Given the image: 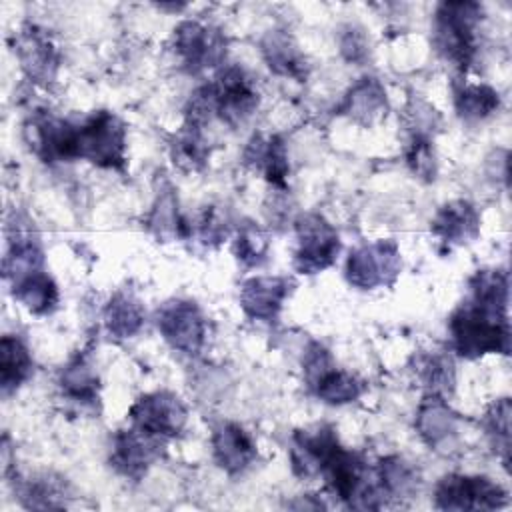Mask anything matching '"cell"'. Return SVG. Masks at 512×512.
I'll return each instance as SVG.
<instances>
[{
	"mask_svg": "<svg viewBox=\"0 0 512 512\" xmlns=\"http://www.w3.org/2000/svg\"><path fill=\"white\" fill-rule=\"evenodd\" d=\"M374 480L384 504L410 498L420 484L418 470L400 456L382 458L374 468Z\"/></svg>",
	"mask_w": 512,
	"mask_h": 512,
	"instance_id": "cell-19",
	"label": "cell"
},
{
	"mask_svg": "<svg viewBox=\"0 0 512 512\" xmlns=\"http://www.w3.org/2000/svg\"><path fill=\"white\" fill-rule=\"evenodd\" d=\"M306 384L316 394V398L332 406L354 402L364 392L362 380H358L354 374L346 370L336 368L332 360L326 366H322L310 380H306Z\"/></svg>",
	"mask_w": 512,
	"mask_h": 512,
	"instance_id": "cell-20",
	"label": "cell"
},
{
	"mask_svg": "<svg viewBox=\"0 0 512 512\" xmlns=\"http://www.w3.org/2000/svg\"><path fill=\"white\" fill-rule=\"evenodd\" d=\"M244 162L252 170H258L272 186L286 188V176L290 172V166L286 144L280 136H252L244 150Z\"/></svg>",
	"mask_w": 512,
	"mask_h": 512,
	"instance_id": "cell-17",
	"label": "cell"
},
{
	"mask_svg": "<svg viewBox=\"0 0 512 512\" xmlns=\"http://www.w3.org/2000/svg\"><path fill=\"white\" fill-rule=\"evenodd\" d=\"M454 104L464 122H480L500 108V96L488 84H462L454 92Z\"/></svg>",
	"mask_w": 512,
	"mask_h": 512,
	"instance_id": "cell-27",
	"label": "cell"
},
{
	"mask_svg": "<svg viewBox=\"0 0 512 512\" xmlns=\"http://www.w3.org/2000/svg\"><path fill=\"white\" fill-rule=\"evenodd\" d=\"M62 394L82 406H94L98 402V376L92 370L86 356L74 358L60 374Z\"/></svg>",
	"mask_w": 512,
	"mask_h": 512,
	"instance_id": "cell-26",
	"label": "cell"
},
{
	"mask_svg": "<svg viewBox=\"0 0 512 512\" xmlns=\"http://www.w3.org/2000/svg\"><path fill=\"white\" fill-rule=\"evenodd\" d=\"M336 228L320 214H304L296 222L294 268L300 274H318L334 264L340 254Z\"/></svg>",
	"mask_w": 512,
	"mask_h": 512,
	"instance_id": "cell-7",
	"label": "cell"
},
{
	"mask_svg": "<svg viewBox=\"0 0 512 512\" xmlns=\"http://www.w3.org/2000/svg\"><path fill=\"white\" fill-rule=\"evenodd\" d=\"M484 430L486 436L508 466L510 460V400L500 398L496 400L484 414Z\"/></svg>",
	"mask_w": 512,
	"mask_h": 512,
	"instance_id": "cell-31",
	"label": "cell"
},
{
	"mask_svg": "<svg viewBox=\"0 0 512 512\" xmlns=\"http://www.w3.org/2000/svg\"><path fill=\"white\" fill-rule=\"evenodd\" d=\"M416 430L430 448L448 450L458 434V414L442 394L428 392L416 414Z\"/></svg>",
	"mask_w": 512,
	"mask_h": 512,
	"instance_id": "cell-16",
	"label": "cell"
},
{
	"mask_svg": "<svg viewBox=\"0 0 512 512\" xmlns=\"http://www.w3.org/2000/svg\"><path fill=\"white\" fill-rule=\"evenodd\" d=\"M292 286L294 282L288 276L248 278L240 288V306L252 320L276 322Z\"/></svg>",
	"mask_w": 512,
	"mask_h": 512,
	"instance_id": "cell-13",
	"label": "cell"
},
{
	"mask_svg": "<svg viewBox=\"0 0 512 512\" xmlns=\"http://www.w3.org/2000/svg\"><path fill=\"white\" fill-rule=\"evenodd\" d=\"M416 376L432 394H446L454 388V366L452 360L438 352L418 354L416 358Z\"/></svg>",
	"mask_w": 512,
	"mask_h": 512,
	"instance_id": "cell-30",
	"label": "cell"
},
{
	"mask_svg": "<svg viewBox=\"0 0 512 512\" xmlns=\"http://www.w3.org/2000/svg\"><path fill=\"white\" fill-rule=\"evenodd\" d=\"M144 306L128 290H118L104 308L106 330L114 338H132L144 326Z\"/></svg>",
	"mask_w": 512,
	"mask_h": 512,
	"instance_id": "cell-23",
	"label": "cell"
},
{
	"mask_svg": "<svg viewBox=\"0 0 512 512\" xmlns=\"http://www.w3.org/2000/svg\"><path fill=\"white\" fill-rule=\"evenodd\" d=\"M262 54L272 72L296 80L306 78V60L292 42V38L284 32H270L262 40Z\"/></svg>",
	"mask_w": 512,
	"mask_h": 512,
	"instance_id": "cell-24",
	"label": "cell"
},
{
	"mask_svg": "<svg viewBox=\"0 0 512 512\" xmlns=\"http://www.w3.org/2000/svg\"><path fill=\"white\" fill-rule=\"evenodd\" d=\"M14 54L30 80L38 84L54 80L60 66V52L48 30L34 24L22 26L14 36Z\"/></svg>",
	"mask_w": 512,
	"mask_h": 512,
	"instance_id": "cell-12",
	"label": "cell"
},
{
	"mask_svg": "<svg viewBox=\"0 0 512 512\" xmlns=\"http://www.w3.org/2000/svg\"><path fill=\"white\" fill-rule=\"evenodd\" d=\"M388 110V98L386 90L380 84L378 78L364 76L360 78L346 94L340 112L350 116L354 122L370 126L378 122L382 116H386Z\"/></svg>",
	"mask_w": 512,
	"mask_h": 512,
	"instance_id": "cell-18",
	"label": "cell"
},
{
	"mask_svg": "<svg viewBox=\"0 0 512 512\" xmlns=\"http://www.w3.org/2000/svg\"><path fill=\"white\" fill-rule=\"evenodd\" d=\"M228 218L216 206L204 208L194 222H186V238H196L202 246H218L228 236Z\"/></svg>",
	"mask_w": 512,
	"mask_h": 512,
	"instance_id": "cell-33",
	"label": "cell"
},
{
	"mask_svg": "<svg viewBox=\"0 0 512 512\" xmlns=\"http://www.w3.org/2000/svg\"><path fill=\"white\" fill-rule=\"evenodd\" d=\"M128 416L134 428L156 438L168 440L176 438L184 430L188 410L176 394L168 390H158L140 396L132 404Z\"/></svg>",
	"mask_w": 512,
	"mask_h": 512,
	"instance_id": "cell-9",
	"label": "cell"
},
{
	"mask_svg": "<svg viewBox=\"0 0 512 512\" xmlns=\"http://www.w3.org/2000/svg\"><path fill=\"white\" fill-rule=\"evenodd\" d=\"M148 228L164 242L170 238H186V220L178 212V196L174 194V188L166 186L158 192L148 216Z\"/></svg>",
	"mask_w": 512,
	"mask_h": 512,
	"instance_id": "cell-28",
	"label": "cell"
},
{
	"mask_svg": "<svg viewBox=\"0 0 512 512\" xmlns=\"http://www.w3.org/2000/svg\"><path fill=\"white\" fill-rule=\"evenodd\" d=\"M74 158L88 160L100 168L122 170L126 162V126L108 112L98 110L82 124H74Z\"/></svg>",
	"mask_w": 512,
	"mask_h": 512,
	"instance_id": "cell-4",
	"label": "cell"
},
{
	"mask_svg": "<svg viewBox=\"0 0 512 512\" xmlns=\"http://www.w3.org/2000/svg\"><path fill=\"white\" fill-rule=\"evenodd\" d=\"M174 52L190 72H202L218 66L226 56V38L222 30L198 20H184L174 28Z\"/></svg>",
	"mask_w": 512,
	"mask_h": 512,
	"instance_id": "cell-10",
	"label": "cell"
},
{
	"mask_svg": "<svg viewBox=\"0 0 512 512\" xmlns=\"http://www.w3.org/2000/svg\"><path fill=\"white\" fill-rule=\"evenodd\" d=\"M430 230L440 240V244L450 250L478 238L480 214L472 202L454 200L436 212Z\"/></svg>",
	"mask_w": 512,
	"mask_h": 512,
	"instance_id": "cell-15",
	"label": "cell"
},
{
	"mask_svg": "<svg viewBox=\"0 0 512 512\" xmlns=\"http://www.w3.org/2000/svg\"><path fill=\"white\" fill-rule=\"evenodd\" d=\"M170 154L178 168L186 172L200 170L210 156V148L202 126L194 122H184V126L170 144Z\"/></svg>",
	"mask_w": 512,
	"mask_h": 512,
	"instance_id": "cell-25",
	"label": "cell"
},
{
	"mask_svg": "<svg viewBox=\"0 0 512 512\" xmlns=\"http://www.w3.org/2000/svg\"><path fill=\"white\" fill-rule=\"evenodd\" d=\"M34 372V360L26 342L16 334H4L0 340V388L2 396L16 392Z\"/></svg>",
	"mask_w": 512,
	"mask_h": 512,
	"instance_id": "cell-21",
	"label": "cell"
},
{
	"mask_svg": "<svg viewBox=\"0 0 512 512\" xmlns=\"http://www.w3.org/2000/svg\"><path fill=\"white\" fill-rule=\"evenodd\" d=\"M268 236L252 222H246L238 228L236 240H234V254L238 262L246 268L262 266L268 258Z\"/></svg>",
	"mask_w": 512,
	"mask_h": 512,
	"instance_id": "cell-32",
	"label": "cell"
},
{
	"mask_svg": "<svg viewBox=\"0 0 512 512\" xmlns=\"http://www.w3.org/2000/svg\"><path fill=\"white\" fill-rule=\"evenodd\" d=\"M18 498L26 508H64L68 502V490L64 480L50 474L34 476L18 486Z\"/></svg>",
	"mask_w": 512,
	"mask_h": 512,
	"instance_id": "cell-29",
	"label": "cell"
},
{
	"mask_svg": "<svg viewBox=\"0 0 512 512\" xmlns=\"http://www.w3.org/2000/svg\"><path fill=\"white\" fill-rule=\"evenodd\" d=\"M508 504L506 490L486 476L448 474L434 490L438 510H498Z\"/></svg>",
	"mask_w": 512,
	"mask_h": 512,
	"instance_id": "cell-6",
	"label": "cell"
},
{
	"mask_svg": "<svg viewBox=\"0 0 512 512\" xmlns=\"http://www.w3.org/2000/svg\"><path fill=\"white\" fill-rule=\"evenodd\" d=\"M212 454L216 464L234 476L254 464L258 450L252 436L240 424L222 422L212 432Z\"/></svg>",
	"mask_w": 512,
	"mask_h": 512,
	"instance_id": "cell-14",
	"label": "cell"
},
{
	"mask_svg": "<svg viewBox=\"0 0 512 512\" xmlns=\"http://www.w3.org/2000/svg\"><path fill=\"white\" fill-rule=\"evenodd\" d=\"M482 6L478 2H442L434 14V46L440 56L466 72L478 54V26Z\"/></svg>",
	"mask_w": 512,
	"mask_h": 512,
	"instance_id": "cell-3",
	"label": "cell"
},
{
	"mask_svg": "<svg viewBox=\"0 0 512 512\" xmlns=\"http://www.w3.org/2000/svg\"><path fill=\"white\" fill-rule=\"evenodd\" d=\"M406 162L418 178H424V180L436 178V156H434V148L430 144L428 134H412L406 150Z\"/></svg>",
	"mask_w": 512,
	"mask_h": 512,
	"instance_id": "cell-34",
	"label": "cell"
},
{
	"mask_svg": "<svg viewBox=\"0 0 512 512\" xmlns=\"http://www.w3.org/2000/svg\"><path fill=\"white\" fill-rule=\"evenodd\" d=\"M10 290H12V296L24 308H28L32 314H38V316L52 314L60 300L58 286L44 268L14 280L10 284Z\"/></svg>",
	"mask_w": 512,
	"mask_h": 512,
	"instance_id": "cell-22",
	"label": "cell"
},
{
	"mask_svg": "<svg viewBox=\"0 0 512 512\" xmlns=\"http://www.w3.org/2000/svg\"><path fill=\"white\" fill-rule=\"evenodd\" d=\"M156 326L166 344L182 354H198L206 344V318L192 300L174 298L156 310Z\"/></svg>",
	"mask_w": 512,
	"mask_h": 512,
	"instance_id": "cell-8",
	"label": "cell"
},
{
	"mask_svg": "<svg viewBox=\"0 0 512 512\" xmlns=\"http://www.w3.org/2000/svg\"><path fill=\"white\" fill-rule=\"evenodd\" d=\"M470 296L452 312L448 330L462 358L510 352L508 272L482 268L468 280Z\"/></svg>",
	"mask_w": 512,
	"mask_h": 512,
	"instance_id": "cell-1",
	"label": "cell"
},
{
	"mask_svg": "<svg viewBox=\"0 0 512 512\" xmlns=\"http://www.w3.org/2000/svg\"><path fill=\"white\" fill-rule=\"evenodd\" d=\"M164 442L166 440L146 434L134 426L128 430H118L112 438L110 464L124 478L140 480L162 456Z\"/></svg>",
	"mask_w": 512,
	"mask_h": 512,
	"instance_id": "cell-11",
	"label": "cell"
},
{
	"mask_svg": "<svg viewBox=\"0 0 512 512\" xmlns=\"http://www.w3.org/2000/svg\"><path fill=\"white\" fill-rule=\"evenodd\" d=\"M260 94L254 80L240 66H226L212 82L200 86L188 100L186 122L204 126L212 116L236 128L242 126L258 108Z\"/></svg>",
	"mask_w": 512,
	"mask_h": 512,
	"instance_id": "cell-2",
	"label": "cell"
},
{
	"mask_svg": "<svg viewBox=\"0 0 512 512\" xmlns=\"http://www.w3.org/2000/svg\"><path fill=\"white\" fill-rule=\"evenodd\" d=\"M400 270V248L392 238L362 244L354 248L346 260V280L360 290L394 286Z\"/></svg>",
	"mask_w": 512,
	"mask_h": 512,
	"instance_id": "cell-5",
	"label": "cell"
}]
</instances>
